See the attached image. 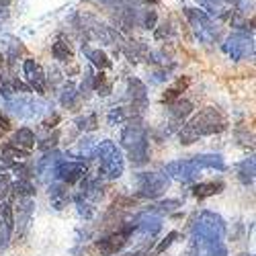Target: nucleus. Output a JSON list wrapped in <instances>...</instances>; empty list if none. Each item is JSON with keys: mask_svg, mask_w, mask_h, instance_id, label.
Instances as JSON below:
<instances>
[{"mask_svg": "<svg viewBox=\"0 0 256 256\" xmlns=\"http://www.w3.org/2000/svg\"><path fill=\"white\" fill-rule=\"evenodd\" d=\"M224 52L234 60V62H240L246 56L254 54V39L246 33H232L226 44H224Z\"/></svg>", "mask_w": 256, "mask_h": 256, "instance_id": "obj_7", "label": "nucleus"}, {"mask_svg": "<svg viewBox=\"0 0 256 256\" xmlns=\"http://www.w3.org/2000/svg\"><path fill=\"white\" fill-rule=\"evenodd\" d=\"M178 207H180V201H178V199H168V201H162V203L154 205L150 211H154V213H158V216H162V213H172V211H176Z\"/></svg>", "mask_w": 256, "mask_h": 256, "instance_id": "obj_33", "label": "nucleus"}, {"mask_svg": "<svg viewBox=\"0 0 256 256\" xmlns=\"http://www.w3.org/2000/svg\"><path fill=\"white\" fill-rule=\"evenodd\" d=\"M92 88H94L98 94L106 96V94L111 92V88H113V82H111V80H106V74L100 70V72L92 78Z\"/></svg>", "mask_w": 256, "mask_h": 256, "instance_id": "obj_28", "label": "nucleus"}, {"mask_svg": "<svg viewBox=\"0 0 256 256\" xmlns=\"http://www.w3.org/2000/svg\"><path fill=\"white\" fill-rule=\"evenodd\" d=\"M76 125H78V130H80V132H94V130H96V125H98V119H96L94 113H90V115L78 117V119H76Z\"/></svg>", "mask_w": 256, "mask_h": 256, "instance_id": "obj_30", "label": "nucleus"}, {"mask_svg": "<svg viewBox=\"0 0 256 256\" xmlns=\"http://www.w3.org/2000/svg\"><path fill=\"white\" fill-rule=\"evenodd\" d=\"M94 156L100 160L98 164V174L109 178V180H115L123 174V168H125V160H123V154L119 150V146L111 140H104L100 144H96V150H94Z\"/></svg>", "mask_w": 256, "mask_h": 256, "instance_id": "obj_2", "label": "nucleus"}, {"mask_svg": "<svg viewBox=\"0 0 256 256\" xmlns=\"http://www.w3.org/2000/svg\"><path fill=\"white\" fill-rule=\"evenodd\" d=\"M136 230H140L146 236H156L162 230V218L154 211H144L136 218Z\"/></svg>", "mask_w": 256, "mask_h": 256, "instance_id": "obj_14", "label": "nucleus"}, {"mask_svg": "<svg viewBox=\"0 0 256 256\" xmlns=\"http://www.w3.org/2000/svg\"><path fill=\"white\" fill-rule=\"evenodd\" d=\"M197 4L205 8L209 14H224V4L220 0H197Z\"/></svg>", "mask_w": 256, "mask_h": 256, "instance_id": "obj_35", "label": "nucleus"}, {"mask_svg": "<svg viewBox=\"0 0 256 256\" xmlns=\"http://www.w3.org/2000/svg\"><path fill=\"white\" fill-rule=\"evenodd\" d=\"M62 119H60V115L58 113H54L52 117H48L44 123H41V125H44L46 127V130H56V127H58V123H60Z\"/></svg>", "mask_w": 256, "mask_h": 256, "instance_id": "obj_44", "label": "nucleus"}, {"mask_svg": "<svg viewBox=\"0 0 256 256\" xmlns=\"http://www.w3.org/2000/svg\"><path fill=\"white\" fill-rule=\"evenodd\" d=\"M62 162V154L60 152H48L44 158L37 162V174L44 182H50L52 178H56V168Z\"/></svg>", "mask_w": 256, "mask_h": 256, "instance_id": "obj_15", "label": "nucleus"}, {"mask_svg": "<svg viewBox=\"0 0 256 256\" xmlns=\"http://www.w3.org/2000/svg\"><path fill=\"white\" fill-rule=\"evenodd\" d=\"M240 256H252V254H240Z\"/></svg>", "mask_w": 256, "mask_h": 256, "instance_id": "obj_50", "label": "nucleus"}, {"mask_svg": "<svg viewBox=\"0 0 256 256\" xmlns=\"http://www.w3.org/2000/svg\"><path fill=\"white\" fill-rule=\"evenodd\" d=\"M10 144H14L16 148H20V150L31 152V148L35 146V134L29 130V127H20L18 132H14Z\"/></svg>", "mask_w": 256, "mask_h": 256, "instance_id": "obj_19", "label": "nucleus"}, {"mask_svg": "<svg viewBox=\"0 0 256 256\" xmlns=\"http://www.w3.org/2000/svg\"><path fill=\"white\" fill-rule=\"evenodd\" d=\"M0 140H2V132H0Z\"/></svg>", "mask_w": 256, "mask_h": 256, "instance_id": "obj_51", "label": "nucleus"}, {"mask_svg": "<svg viewBox=\"0 0 256 256\" xmlns=\"http://www.w3.org/2000/svg\"><path fill=\"white\" fill-rule=\"evenodd\" d=\"M168 188V176L160 172H140L138 174V195L146 199H158Z\"/></svg>", "mask_w": 256, "mask_h": 256, "instance_id": "obj_5", "label": "nucleus"}, {"mask_svg": "<svg viewBox=\"0 0 256 256\" xmlns=\"http://www.w3.org/2000/svg\"><path fill=\"white\" fill-rule=\"evenodd\" d=\"M94 150H96V142L94 140H82L78 144V156L80 158H94Z\"/></svg>", "mask_w": 256, "mask_h": 256, "instance_id": "obj_32", "label": "nucleus"}, {"mask_svg": "<svg viewBox=\"0 0 256 256\" xmlns=\"http://www.w3.org/2000/svg\"><path fill=\"white\" fill-rule=\"evenodd\" d=\"M12 130V123H10V119H8V115L6 113H2V109H0V132H10Z\"/></svg>", "mask_w": 256, "mask_h": 256, "instance_id": "obj_43", "label": "nucleus"}, {"mask_svg": "<svg viewBox=\"0 0 256 256\" xmlns=\"http://www.w3.org/2000/svg\"><path fill=\"white\" fill-rule=\"evenodd\" d=\"M186 88H188V78H186V76H182V78H178V80L172 84V86H168V88H166V92L162 94V102L170 104V102L178 100V98H180V94H182Z\"/></svg>", "mask_w": 256, "mask_h": 256, "instance_id": "obj_20", "label": "nucleus"}, {"mask_svg": "<svg viewBox=\"0 0 256 256\" xmlns=\"http://www.w3.org/2000/svg\"><path fill=\"white\" fill-rule=\"evenodd\" d=\"M136 199L134 197H117L113 201V209H127V207H134Z\"/></svg>", "mask_w": 256, "mask_h": 256, "instance_id": "obj_41", "label": "nucleus"}, {"mask_svg": "<svg viewBox=\"0 0 256 256\" xmlns=\"http://www.w3.org/2000/svg\"><path fill=\"white\" fill-rule=\"evenodd\" d=\"M226 232L228 228L222 216L213 211H201L193 232V248L197 250V256H209L218 246H222Z\"/></svg>", "mask_w": 256, "mask_h": 256, "instance_id": "obj_1", "label": "nucleus"}, {"mask_svg": "<svg viewBox=\"0 0 256 256\" xmlns=\"http://www.w3.org/2000/svg\"><path fill=\"white\" fill-rule=\"evenodd\" d=\"M2 66H4V56L0 54V70H2Z\"/></svg>", "mask_w": 256, "mask_h": 256, "instance_id": "obj_49", "label": "nucleus"}, {"mask_svg": "<svg viewBox=\"0 0 256 256\" xmlns=\"http://www.w3.org/2000/svg\"><path fill=\"white\" fill-rule=\"evenodd\" d=\"M0 154H4L6 158H10L12 162L14 160H25V158H29V152L27 150H20V148H16L14 144H6V146H2V150H0Z\"/></svg>", "mask_w": 256, "mask_h": 256, "instance_id": "obj_29", "label": "nucleus"}, {"mask_svg": "<svg viewBox=\"0 0 256 256\" xmlns=\"http://www.w3.org/2000/svg\"><path fill=\"white\" fill-rule=\"evenodd\" d=\"M156 20H158V16H156V10H146V14H144V20H142V25H144L146 29H154V27H156Z\"/></svg>", "mask_w": 256, "mask_h": 256, "instance_id": "obj_42", "label": "nucleus"}, {"mask_svg": "<svg viewBox=\"0 0 256 256\" xmlns=\"http://www.w3.org/2000/svg\"><path fill=\"white\" fill-rule=\"evenodd\" d=\"M52 56H54L58 62H70V60L74 58L70 44H66V41H64V39H58L56 44L52 46Z\"/></svg>", "mask_w": 256, "mask_h": 256, "instance_id": "obj_25", "label": "nucleus"}, {"mask_svg": "<svg viewBox=\"0 0 256 256\" xmlns=\"http://www.w3.org/2000/svg\"><path fill=\"white\" fill-rule=\"evenodd\" d=\"M168 113H170V117H172L174 121L182 123L190 113H193V102L184 100V98H178V100H174V102H170Z\"/></svg>", "mask_w": 256, "mask_h": 256, "instance_id": "obj_17", "label": "nucleus"}, {"mask_svg": "<svg viewBox=\"0 0 256 256\" xmlns=\"http://www.w3.org/2000/svg\"><path fill=\"white\" fill-rule=\"evenodd\" d=\"M84 176H86V164L80 160H62L56 168V178H60L64 184H76Z\"/></svg>", "mask_w": 256, "mask_h": 256, "instance_id": "obj_8", "label": "nucleus"}, {"mask_svg": "<svg viewBox=\"0 0 256 256\" xmlns=\"http://www.w3.org/2000/svg\"><path fill=\"white\" fill-rule=\"evenodd\" d=\"M12 160L10 158H6L4 154H0V170H8V168H12Z\"/></svg>", "mask_w": 256, "mask_h": 256, "instance_id": "obj_45", "label": "nucleus"}, {"mask_svg": "<svg viewBox=\"0 0 256 256\" xmlns=\"http://www.w3.org/2000/svg\"><path fill=\"white\" fill-rule=\"evenodd\" d=\"M127 117H130V113H127L123 106H117V109H111V111H109V117H106V119H109V125H119V123H123Z\"/></svg>", "mask_w": 256, "mask_h": 256, "instance_id": "obj_36", "label": "nucleus"}, {"mask_svg": "<svg viewBox=\"0 0 256 256\" xmlns=\"http://www.w3.org/2000/svg\"><path fill=\"white\" fill-rule=\"evenodd\" d=\"M188 130L193 132L197 138L201 136H213V134H222L228 130V117L216 109V106H207V109L199 111L193 119L188 121Z\"/></svg>", "mask_w": 256, "mask_h": 256, "instance_id": "obj_3", "label": "nucleus"}, {"mask_svg": "<svg viewBox=\"0 0 256 256\" xmlns=\"http://www.w3.org/2000/svg\"><path fill=\"white\" fill-rule=\"evenodd\" d=\"M76 98H78L76 86H74V84H66V86H64L62 96H60V102H62L64 106H74V104H76Z\"/></svg>", "mask_w": 256, "mask_h": 256, "instance_id": "obj_31", "label": "nucleus"}, {"mask_svg": "<svg viewBox=\"0 0 256 256\" xmlns=\"http://www.w3.org/2000/svg\"><path fill=\"white\" fill-rule=\"evenodd\" d=\"M136 232V222H130V224H125L121 230L109 234V236H104L96 242V250L102 254V256H113L117 254L119 250L125 248L127 240H130V236Z\"/></svg>", "mask_w": 256, "mask_h": 256, "instance_id": "obj_6", "label": "nucleus"}, {"mask_svg": "<svg viewBox=\"0 0 256 256\" xmlns=\"http://www.w3.org/2000/svg\"><path fill=\"white\" fill-rule=\"evenodd\" d=\"M148 160H150V144H148V140H144L130 150V162L134 166H144L148 164Z\"/></svg>", "mask_w": 256, "mask_h": 256, "instance_id": "obj_18", "label": "nucleus"}, {"mask_svg": "<svg viewBox=\"0 0 256 256\" xmlns=\"http://www.w3.org/2000/svg\"><path fill=\"white\" fill-rule=\"evenodd\" d=\"M33 209H35L33 199H18V207H16V220H14V226H16V238H18V240H23V238L27 236L29 228H31Z\"/></svg>", "mask_w": 256, "mask_h": 256, "instance_id": "obj_11", "label": "nucleus"}, {"mask_svg": "<svg viewBox=\"0 0 256 256\" xmlns=\"http://www.w3.org/2000/svg\"><path fill=\"white\" fill-rule=\"evenodd\" d=\"M76 207H78V213H80L84 220H90L94 216V207L88 203V199H84L82 195L76 197Z\"/></svg>", "mask_w": 256, "mask_h": 256, "instance_id": "obj_34", "label": "nucleus"}, {"mask_svg": "<svg viewBox=\"0 0 256 256\" xmlns=\"http://www.w3.org/2000/svg\"><path fill=\"white\" fill-rule=\"evenodd\" d=\"M12 170L16 172V176H18V178H25V180H29V178H31V166H29V164L16 162V164H12Z\"/></svg>", "mask_w": 256, "mask_h": 256, "instance_id": "obj_40", "label": "nucleus"}, {"mask_svg": "<svg viewBox=\"0 0 256 256\" xmlns=\"http://www.w3.org/2000/svg\"><path fill=\"white\" fill-rule=\"evenodd\" d=\"M0 228L4 230V234L8 238L14 232V211H12L10 203H6V201L0 203Z\"/></svg>", "mask_w": 256, "mask_h": 256, "instance_id": "obj_21", "label": "nucleus"}, {"mask_svg": "<svg viewBox=\"0 0 256 256\" xmlns=\"http://www.w3.org/2000/svg\"><path fill=\"white\" fill-rule=\"evenodd\" d=\"M50 80H52V82H58V80H60L58 70H50Z\"/></svg>", "mask_w": 256, "mask_h": 256, "instance_id": "obj_48", "label": "nucleus"}, {"mask_svg": "<svg viewBox=\"0 0 256 256\" xmlns=\"http://www.w3.org/2000/svg\"><path fill=\"white\" fill-rule=\"evenodd\" d=\"M236 170H238V178H240L244 184H252V182H254V158L242 160Z\"/></svg>", "mask_w": 256, "mask_h": 256, "instance_id": "obj_27", "label": "nucleus"}, {"mask_svg": "<svg viewBox=\"0 0 256 256\" xmlns=\"http://www.w3.org/2000/svg\"><path fill=\"white\" fill-rule=\"evenodd\" d=\"M82 52L86 54V58L90 60V64L94 68L98 70H109L113 66V62L109 60V56H106L102 50H88V48H82Z\"/></svg>", "mask_w": 256, "mask_h": 256, "instance_id": "obj_22", "label": "nucleus"}, {"mask_svg": "<svg viewBox=\"0 0 256 256\" xmlns=\"http://www.w3.org/2000/svg\"><path fill=\"white\" fill-rule=\"evenodd\" d=\"M178 138H180V144L182 146H190V144H195L199 138L193 134V132H190L188 130V127L186 125H182V130H180V134H178Z\"/></svg>", "mask_w": 256, "mask_h": 256, "instance_id": "obj_39", "label": "nucleus"}, {"mask_svg": "<svg viewBox=\"0 0 256 256\" xmlns=\"http://www.w3.org/2000/svg\"><path fill=\"white\" fill-rule=\"evenodd\" d=\"M58 142H60V132L54 130V134L50 138H46L44 142H39L37 148H39V150H44V152H50V150H54V148L58 146Z\"/></svg>", "mask_w": 256, "mask_h": 256, "instance_id": "obj_37", "label": "nucleus"}, {"mask_svg": "<svg viewBox=\"0 0 256 256\" xmlns=\"http://www.w3.org/2000/svg\"><path fill=\"white\" fill-rule=\"evenodd\" d=\"M23 74L29 82V88L35 90L37 94H46L48 90V76L44 72V68L39 66L35 60H25L23 62Z\"/></svg>", "mask_w": 256, "mask_h": 256, "instance_id": "obj_9", "label": "nucleus"}, {"mask_svg": "<svg viewBox=\"0 0 256 256\" xmlns=\"http://www.w3.org/2000/svg\"><path fill=\"white\" fill-rule=\"evenodd\" d=\"M224 190V182L222 180H209V182H199L193 186V195L203 201L207 197H213V195H220Z\"/></svg>", "mask_w": 256, "mask_h": 256, "instance_id": "obj_16", "label": "nucleus"}, {"mask_svg": "<svg viewBox=\"0 0 256 256\" xmlns=\"http://www.w3.org/2000/svg\"><path fill=\"white\" fill-rule=\"evenodd\" d=\"M199 172H201V168L193 160H174V162H170L166 166V174L180 180V182L195 180L199 176Z\"/></svg>", "mask_w": 256, "mask_h": 256, "instance_id": "obj_10", "label": "nucleus"}, {"mask_svg": "<svg viewBox=\"0 0 256 256\" xmlns=\"http://www.w3.org/2000/svg\"><path fill=\"white\" fill-rule=\"evenodd\" d=\"M130 256H134V254H130Z\"/></svg>", "mask_w": 256, "mask_h": 256, "instance_id": "obj_52", "label": "nucleus"}, {"mask_svg": "<svg viewBox=\"0 0 256 256\" xmlns=\"http://www.w3.org/2000/svg\"><path fill=\"white\" fill-rule=\"evenodd\" d=\"M199 168H218V170H226V162L220 154H201L190 158Z\"/></svg>", "mask_w": 256, "mask_h": 256, "instance_id": "obj_23", "label": "nucleus"}, {"mask_svg": "<svg viewBox=\"0 0 256 256\" xmlns=\"http://www.w3.org/2000/svg\"><path fill=\"white\" fill-rule=\"evenodd\" d=\"M184 14L188 18L190 27H193L195 37L201 41V44H213L218 37V29L213 25V20L207 12L197 10V8H184Z\"/></svg>", "mask_w": 256, "mask_h": 256, "instance_id": "obj_4", "label": "nucleus"}, {"mask_svg": "<svg viewBox=\"0 0 256 256\" xmlns=\"http://www.w3.org/2000/svg\"><path fill=\"white\" fill-rule=\"evenodd\" d=\"M50 199L52 203L56 205V209H62L64 205L68 203V190H66V184H52L50 188Z\"/></svg>", "mask_w": 256, "mask_h": 256, "instance_id": "obj_26", "label": "nucleus"}, {"mask_svg": "<svg viewBox=\"0 0 256 256\" xmlns=\"http://www.w3.org/2000/svg\"><path fill=\"white\" fill-rule=\"evenodd\" d=\"M209 256H228V248H226V246L222 244V246H218L216 250H213V252H211Z\"/></svg>", "mask_w": 256, "mask_h": 256, "instance_id": "obj_46", "label": "nucleus"}, {"mask_svg": "<svg viewBox=\"0 0 256 256\" xmlns=\"http://www.w3.org/2000/svg\"><path fill=\"white\" fill-rule=\"evenodd\" d=\"M6 104H8V109L14 115H18L20 119H33L41 109H44V102H35L29 96H18V98L14 96V98L6 100Z\"/></svg>", "mask_w": 256, "mask_h": 256, "instance_id": "obj_12", "label": "nucleus"}, {"mask_svg": "<svg viewBox=\"0 0 256 256\" xmlns=\"http://www.w3.org/2000/svg\"><path fill=\"white\" fill-rule=\"evenodd\" d=\"M144 140H148V138H146V130H144L142 121H140V119H132L130 125H125V130H123V134H121V144H123V148L132 150L134 146L142 144Z\"/></svg>", "mask_w": 256, "mask_h": 256, "instance_id": "obj_13", "label": "nucleus"}, {"mask_svg": "<svg viewBox=\"0 0 256 256\" xmlns=\"http://www.w3.org/2000/svg\"><path fill=\"white\" fill-rule=\"evenodd\" d=\"M176 238H178V232H168L166 234V238L156 246V254H162V252H166L170 246H172L174 242H176Z\"/></svg>", "mask_w": 256, "mask_h": 256, "instance_id": "obj_38", "label": "nucleus"}, {"mask_svg": "<svg viewBox=\"0 0 256 256\" xmlns=\"http://www.w3.org/2000/svg\"><path fill=\"white\" fill-rule=\"evenodd\" d=\"M10 190L18 197V199H31L35 195V186L31 180H25V178H18L14 184H10Z\"/></svg>", "mask_w": 256, "mask_h": 256, "instance_id": "obj_24", "label": "nucleus"}, {"mask_svg": "<svg viewBox=\"0 0 256 256\" xmlns=\"http://www.w3.org/2000/svg\"><path fill=\"white\" fill-rule=\"evenodd\" d=\"M238 2H240L242 12H246V8H252V2H250V0H238Z\"/></svg>", "mask_w": 256, "mask_h": 256, "instance_id": "obj_47", "label": "nucleus"}]
</instances>
